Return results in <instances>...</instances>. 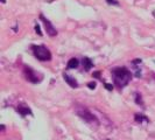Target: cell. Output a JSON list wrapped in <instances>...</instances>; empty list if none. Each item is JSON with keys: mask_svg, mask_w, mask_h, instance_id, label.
I'll return each mask as SVG.
<instances>
[{"mask_svg": "<svg viewBox=\"0 0 155 140\" xmlns=\"http://www.w3.org/2000/svg\"><path fill=\"white\" fill-rule=\"evenodd\" d=\"M112 74V78H113V83L117 88L123 89L131 81H132V72L127 69L126 67H118V68H113L111 70Z\"/></svg>", "mask_w": 155, "mask_h": 140, "instance_id": "obj_1", "label": "cell"}, {"mask_svg": "<svg viewBox=\"0 0 155 140\" xmlns=\"http://www.w3.org/2000/svg\"><path fill=\"white\" fill-rule=\"evenodd\" d=\"M76 113H77V116L82 119V120H84L86 124L91 125V126H98L99 125V120L97 119V117L92 115L91 113V111L85 108V106H77L76 109Z\"/></svg>", "mask_w": 155, "mask_h": 140, "instance_id": "obj_2", "label": "cell"}, {"mask_svg": "<svg viewBox=\"0 0 155 140\" xmlns=\"http://www.w3.org/2000/svg\"><path fill=\"white\" fill-rule=\"evenodd\" d=\"M31 52L34 56L39 60V61H42V62H46V61H50L51 60V53L49 52V49L47 48L46 46L43 45H33L31 47Z\"/></svg>", "mask_w": 155, "mask_h": 140, "instance_id": "obj_3", "label": "cell"}, {"mask_svg": "<svg viewBox=\"0 0 155 140\" xmlns=\"http://www.w3.org/2000/svg\"><path fill=\"white\" fill-rule=\"evenodd\" d=\"M23 74H25L26 79H27V81H29L31 83L36 84V83H40V82H41L42 76H39V74H38L35 70L31 69V67L25 65V67H23Z\"/></svg>", "mask_w": 155, "mask_h": 140, "instance_id": "obj_4", "label": "cell"}, {"mask_svg": "<svg viewBox=\"0 0 155 140\" xmlns=\"http://www.w3.org/2000/svg\"><path fill=\"white\" fill-rule=\"evenodd\" d=\"M40 20L43 22V25H45V28H46L47 34H48L49 36H56V35H57V31H56V28L53 26V23L50 22L48 19H46L45 16L41 14V15H40Z\"/></svg>", "mask_w": 155, "mask_h": 140, "instance_id": "obj_5", "label": "cell"}, {"mask_svg": "<svg viewBox=\"0 0 155 140\" xmlns=\"http://www.w3.org/2000/svg\"><path fill=\"white\" fill-rule=\"evenodd\" d=\"M63 78H64V81H65V82H67L71 88H74V89H77L78 88V82L74 77L69 76L68 74H65V72H64V74H63Z\"/></svg>", "mask_w": 155, "mask_h": 140, "instance_id": "obj_6", "label": "cell"}, {"mask_svg": "<svg viewBox=\"0 0 155 140\" xmlns=\"http://www.w3.org/2000/svg\"><path fill=\"white\" fill-rule=\"evenodd\" d=\"M16 111H18L22 117H26V116H28V115H33L31 108H29V106H26V105H19V106L16 108Z\"/></svg>", "mask_w": 155, "mask_h": 140, "instance_id": "obj_7", "label": "cell"}, {"mask_svg": "<svg viewBox=\"0 0 155 140\" xmlns=\"http://www.w3.org/2000/svg\"><path fill=\"white\" fill-rule=\"evenodd\" d=\"M82 64H83L84 71H89L91 68H93V63L89 57H84V58L82 60Z\"/></svg>", "mask_w": 155, "mask_h": 140, "instance_id": "obj_8", "label": "cell"}, {"mask_svg": "<svg viewBox=\"0 0 155 140\" xmlns=\"http://www.w3.org/2000/svg\"><path fill=\"white\" fill-rule=\"evenodd\" d=\"M78 65H79V61L76 57H74V58H70L69 61H68L67 68L68 69H76V68H78Z\"/></svg>", "mask_w": 155, "mask_h": 140, "instance_id": "obj_9", "label": "cell"}, {"mask_svg": "<svg viewBox=\"0 0 155 140\" xmlns=\"http://www.w3.org/2000/svg\"><path fill=\"white\" fill-rule=\"evenodd\" d=\"M134 119H135V122H138V123H142V122H148V118L146 116H143V115H140V113H137L135 117H134Z\"/></svg>", "mask_w": 155, "mask_h": 140, "instance_id": "obj_10", "label": "cell"}, {"mask_svg": "<svg viewBox=\"0 0 155 140\" xmlns=\"http://www.w3.org/2000/svg\"><path fill=\"white\" fill-rule=\"evenodd\" d=\"M135 103H137L138 105H143L142 98H141V95H139V93H135Z\"/></svg>", "mask_w": 155, "mask_h": 140, "instance_id": "obj_11", "label": "cell"}, {"mask_svg": "<svg viewBox=\"0 0 155 140\" xmlns=\"http://www.w3.org/2000/svg\"><path fill=\"white\" fill-rule=\"evenodd\" d=\"M34 28H35V32H36V34H39L40 36H42V35H43V34H42V32H41V28H40V25H39V23H36Z\"/></svg>", "mask_w": 155, "mask_h": 140, "instance_id": "obj_12", "label": "cell"}, {"mask_svg": "<svg viewBox=\"0 0 155 140\" xmlns=\"http://www.w3.org/2000/svg\"><path fill=\"white\" fill-rule=\"evenodd\" d=\"M106 2H107L109 5H116V6H119L118 0H106Z\"/></svg>", "mask_w": 155, "mask_h": 140, "instance_id": "obj_13", "label": "cell"}, {"mask_svg": "<svg viewBox=\"0 0 155 140\" xmlns=\"http://www.w3.org/2000/svg\"><path fill=\"white\" fill-rule=\"evenodd\" d=\"M104 86H105V88H106L109 91H112V90H113V85H112V84H109V83H104Z\"/></svg>", "mask_w": 155, "mask_h": 140, "instance_id": "obj_14", "label": "cell"}, {"mask_svg": "<svg viewBox=\"0 0 155 140\" xmlns=\"http://www.w3.org/2000/svg\"><path fill=\"white\" fill-rule=\"evenodd\" d=\"M87 86H89L91 90H93V89L97 86V84H96V82H90V83H87Z\"/></svg>", "mask_w": 155, "mask_h": 140, "instance_id": "obj_15", "label": "cell"}, {"mask_svg": "<svg viewBox=\"0 0 155 140\" xmlns=\"http://www.w3.org/2000/svg\"><path fill=\"white\" fill-rule=\"evenodd\" d=\"M93 77H94V78H98V79L103 81V79L101 78V72H99V71H96V72H93Z\"/></svg>", "mask_w": 155, "mask_h": 140, "instance_id": "obj_16", "label": "cell"}, {"mask_svg": "<svg viewBox=\"0 0 155 140\" xmlns=\"http://www.w3.org/2000/svg\"><path fill=\"white\" fill-rule=\"evenodd\" d=\"M1 2H2V4H5V2H6V0H1Z\"/></svg>", "mask_w": 155, "mask_h": 140, "instance_id": "obj_17", "label": "cell"}, {"mask_svg": "<svg viewBox=\"0 0 155 140\" xmlns=\"http://www.w3.org/2000/svg\"><path fill=\"white\" fill-rule=\"evenodd\" d=\"M107 140H109V139H107Z\"/></svg>", "mask_w": 155, "mask_h": 140, "instance_id": "obj_18", "label": "cell"}]
</instances>
